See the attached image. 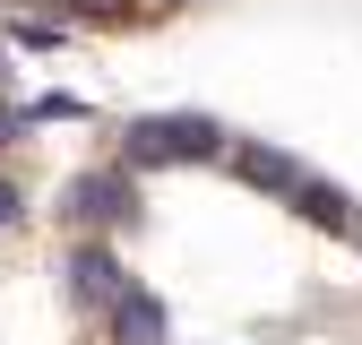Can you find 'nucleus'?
<instances>
[{"instance_id":"12","label":"nucleus","mask_w":362,"mask_h":345,"mask_svg":"<svg viewBox=\"0 0 362 345\" xmlns=\"http://www.w3.org/2000/svg\"><path fill=\"white\" fill-rule=\"evenodd\" d=\"M0 78H9V69H0Z\"/></svg>"},{"instance_id":"9","label":"nucleus","mask_w":362,"mask_h":345,"mask_svg":"<svg viewBox=\"0 0 362 345\" xmlns=\"http://www.w3.org/2000/svg\"><path fill=\"white\" fill-rule=\"evenodd\" d=\"M61 18H121V0H52Z\"/></svg>"},{"instance_id":"8","label":"nucleus","mask_w":362,"mask_h":345,"mask_svg":"<svg viewBox=\"0 0 362 345\" xmlns=\"http://www.w3.org/2000/svg\"><path fill=\"white\" fill-rule=\"evenodd\" d=\"M18 43H26V52H43V43H61V26H52V18H18Z\"/></svg>"},{"instance_id":"3","label":"nucleus","mask_w":362,"mask_h":345,"mask_svg":"<svg viewBox=\"0 0 362 345\" xmlns=\"http://www.w3.org/2000/svg\"><path fill=\"white\" fill-rule=\"evenodd\" d=\"M69 216H78V225H129L139 207H129L121 172H78V182H69Z\"/></svg>"},{"instance_id":"7","label":"nucleus","mask_w":362,"mask_h":345,"mask_svg":"<svg viewBox=\"0 0 362 345\" xmlns=\"http://www.w3.org/2000/svg\"><path fill=\"white\" fill-rule=\"evenodd\" d=\"M78 112H86L78 95H43V104H26V121H78Z\"/></svg>"},{"instance_id":"1","label":"nucleus","mask_w":362,"mask_h":345,"mask_svg":"<svg viewBox=\"0 0 362 345\" xmlns=\"http://www.w3.org/2000/svg\"><path fill=\"white\" fill-rule=\"evenodd\" d=\"M121 156L129 164H207V156H224V129L207 112H139L121 129Z\"/></svg>"},{"instance_id":"4","label":"nucleus","mask_w":362,"mask_h":345,"mask_svg":"<svg viewBox=\"0 0 362 345\" xmlns=\"http://www.w3.org/2000/svg\"><path fill=\"white\" fill-rule=\"evenodd\" d=\"M104 320H112V345H173V311H164V293H121Z\"/></svg>"},{"instance_id":"5","label":"nucleus","mask_w":362,"mask_h":345,"mask_svg":"<svg viewBox=\"0 0 362 345\" xmlns=\"http://www.w3.org/2000/svg\"><path fill=\"white\" fill-rule=\"evenodd\" d=\"M69 285H78L86 302H104V311H112V302H121V293H139V285H129V276H121V259H112L104 242H86V250H69Z\"/></svg>"},{"instance_id":"2","label":"nucleus","mask_w":362,"mask_h":345,"mask_svg":"<svg viewBox=\"0 0 362 345\" xmlns=\"http://www.w3.org/2000/svg\"><path fill=\"white\" fill-rule=\"evenodd\" d=\"M233 172H242L250 190H267V199H302V182H310V172H302L285 147H267V139H242V147H233Z\"/></svg>"},{"instance_id":"6","label":"nucleus","mask_w":362,"mask_h":345,"mask_svg":"<svg viewBox=\"0 0 362 345\" xmlns=\"http://www.w3.org/2000/svg\"><path fill=\"white\" fill-rule=\"evenodd\" d=\"M310 225H328V233H354V207H345V190L337 182H302V199H293Z\"/></svg>"},{"instance_id":"10","label":"nucleus","mask_w":362,"mask_h":345,"mask_svg":"<svg viewBox=\"0 0 362 345\" xmlns=\"http://www.w3.org/2000/svg\"><path fill=\"white\" fill-rule=\"evenodd\" d=\"M0 225H18V190L9 182H0Z\"/></svg>"},{"instance_id":"11","label":"nucleus","mask_w":362,"mask_h":345,"mask_svg":"<svg viewBox=\"0 0 362 345\" xmlns=\"http://www.w3.org/2000/svg\"><path fill=\"white\" fill-rule=\"evenodd\" d=\"M354 250H362V225H354Z\"/></svg>"}]
</instances>
